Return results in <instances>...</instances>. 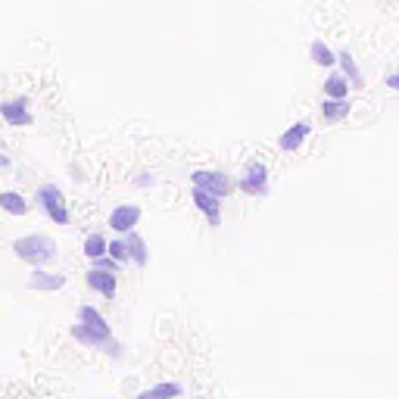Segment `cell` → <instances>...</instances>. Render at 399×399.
Returning a JSON list of instances; mask_svg holds the SVG:
<instances>
[{
  "label": "cell",
  "mask_w": 399,
  "mask_h": 399,
  "mask_svg": "<svg viewBox=\"0 0 399 399\" xmlns=\"http://www.w3.org/2000/svg\"><path fill=\"white\" fill-rule=\"evenodd\" d=\"M72 337L88 350H106L109 355L118 353V343L113 340V328H109L106 315H100V309H94V305H81L79 309Z\"/></svg>",
  "instance_id": "obj_1"
},
{
  "label": "cell",
  "mask_w": 399,
  "mask_h": 399,
  "mask_svg": "<svg viewBox=\"0 0 399 399\" xmlns=\"http://www.w3.org/2000/svg\"><path fill=\"white\" fill-rule=\"evenodd\" d=\"M13 256L29 262L35 268H44L50 262L59 259V243L50 234H25L13 241Z\"/></svg>",
  "instance_id": "obj_2"
},
{
  "label": "cell",
  "mask_w": 399,
  "mask_h": 399,
  "mask_svg": "<svg viewBox=\"0 0 399 399\" xmlns=\"http://www.w3.org/2000/svg\"><path fill=\"white\" fill-rule=\"evenodd\" d=\"M35 203H38L41 212H44L54 225H69L72 222L69 206H66V197H63V191H59L56 184H38Z\"/></svg>",
  "instance_id": "obj_3"
},
{
  "label": "cell",
  "mask_w": 399,
  "mask_h": 399,
  "mask_svg": "<svg viewBox=\"0 0 399 399\" xmlns=\"http://www.w3.org/2000/svg\"><path fill=\"white\" fill-rule=\"evenodd\" d=\"M191 181L197 191L212 193V197H218V200H225L228 193L234 191V181L225 172H218V168H197V172L191 175Z\"/></svg>",
  "instance_id": "obj_4"
},
{
  "label": "cell",
  "mask_w": 399,
  "mask_h": 399,
  "mask_svg": "<svg viewBox=\"0 0 399 399\" xmlns=\"http://www.w3.org/2000/svg\"><path fill=\"white\" fill-rule=\"evenodd\" d=\"M237 188L250 197H266L268 193V166L266 163H250L243 166L241 178H237Z\"/></svg>",
  "instance_id": "obj_5"
},
{
  "label": "cell",
  "mask_w": 399,
  "mask_h": 399,
  "mask_svg": "<svg viewBox=\"0 0 399 399\" xmlns=\"http://www.w3.org/2000/svg\"><path fill=\"white\" fill-rule=\"evenodd\" d=\"M0 118L13 128H25L31 125V109H29V97H10L0 103Z\"/></svg>",
  "instance_id": "obj_6"
},
{
  "label": "cell",
  "mask_w": 399,
  "mask_h": 399,
  "mask_svg": "<svg viewBox=\"0 0 399 399\" xmlns=\"http://www.w3.org/2000/svg\"><path fill=\"white\" fill-rule=\"evenodd\" d=\"M141 222V206H134V203H122V206H116L113 212H109L106 225L113 228L116 234H131L134 228H138Z\"/></svg>",
  "instance_id": "obj_7"
},
{
  "label": "cell",
  "mask_w": 399,
  "mask_h": 399,
  "mask_svg": "<svg viewBox=\"0 0 399 399\" xmlns=\"http://www.w3.org/2000/svg\"><path fill=\"white\" fill-rule=\"evenodd\" d=\"M84 281L94 293H100L103 300H116V291H118V275L113 271H100V268H91L88 275H84Z\"/></svg>",
  "instance_id": "obj_8"
},
{
  "label": "cell",
  "mask_w": 399,
  "mask_h": 399,
  "mask_svg": "<svg viewBox=\"0 0 399 399\" xmlns=\"http://www.w3.org/2000/svg\"><path fill=\"white\" fill-rule=\"evenodd\" d=\"M309 134H312V122H309V118H300V122H293L291 128H287V131L281 134L278 147H281L284 153H296L305 141H309Z\"/></svg>",
  "instance_id": "obj_9"
},
{
  "label": "cell",
  "mask_w": 399,
  "mask_h": 399,
  "mask_svg": "<svg viewBox=\"0 0 399 399\" xmlns=\"http://www.w3.org/2000/svg\"><path fill=\"white\" fill-rule=\"evenodd\" d=\"M29 287H31V291H41V293L63 291V287H66V275H63V271L35 268V271H31V275H29Z\"/></svg>",
  "instance_id": "obj_10"
},
{
  "label": "cell",
  "mask_w": 399,
  "mask_h": 399,
  "mask_svg": "<svg viewBox=\"0 0 399 399\" xmlns=\"http://www.w3.org/2000/svg\"><path fill=\"white\" fill-rule=\"evenodd\" d=\"M193 206H197L203 216L209 218L212 228L222 225V200H218V197H212V193H203V191L193 188Z\"/></svg>",
  "instance_id": "obj_11"
},
{
  "label": "cell",
  "mask_w": 399,
  "mask_h": 399,
  "mask_svg": "<svg viewBox=\"0 0 399 399\" xmlns=\"http://www.w3.org/2000/svg\"><path fill=\"white\" fill-rule=\"evenodd\" d=\"M337 63H340V75L353 84V88H365V75L359 69V63H355V56L350 54V47L337 50Z\"/></svg>",
  "instance_id": "obj_12"
},
{
  "label": "cell",
  "mask_w": 399,
  "mask_h": 399,
  "mask_svg": "<svg viewBox=\"0 0 399 399\" xmlns=\"http://www.w3.org/2000/svg\"><path fill=\"white\" fill-rule=\"evenodd\" d=\"M0 209L6 212V216H29L31 209V200H25V193L19 191H0Z\"/></svg>",
  "instance_id": "obj_13"
},
{
  "label": "cell",
  "mask_w": 399,
  "mask_h": 399,
  "mask_svg": "<svg viewBox=\"0 0 399 399\" xmlns=\"http://www.w3.org/2000/svg\"><path fill=\"white\" fill-rule=\"evenodd\" d=\"M125 247H128V262H134L138 268H147L150 250H147V241H143V237H141L138 231L125 234Z\"/></svg>",
  "instance_id": "obj_14"
},
{
  "label": "cell",
  "mask_w": 399,
  "mask_h": 399,
  "mask_svg": "<svg viewBox=\"0 0 399 399\" xmlns=\"http://www.w3.org/2000/svg\"><path fill=\"white\" fill-rule=\"evenodd\" d=\"M350 113H353L350 100H325V103H321V118H325V122H330V125L343 122Z\"/></svg>",
  "instance_id": "obj_15"
},
{
  "label": "cell",
  "mask_w": 399,
  "mask_h": 399,
  "mask_svg": "<svg viewBox=\"0 0 399 399\" xmlns=\"http://www.w3.org/2000/svg\"><path fill=\"white\" fill-rule=\"evenodd\" d=\"M184 393L181 384H175V380H163V384L150 387V390H141L138 399H178Z\"/></svg>",
  "instance_id": "obj_16"
},
{
  "label": "cell",
  "mask_w": 399,
  "mask_h": 399,
  "mask_svg": "<svg viewBox=\"0 0 399 399\" xmlns=\"http://www.w3.org/2000/svg\"><path fill=\"white\" fill-rule=\"evenodd\" d=\"M325 97L328 100H346V97H350V81H346L340 72L328 75V79H325Z\"/></svg>",
  "instance_id": "obj_17"
},
{
  "label": "cell",
  "mask_w": 399,
  "mask_h": 399,
  "mask_svg": "<svg viewBox=\"0 0 399 399\" xmlns=\"http://www.w3.org/2000/svg\"><path fill=\"white\" fill-rule=\"evenodd\" d=\"M309 56H312V63L315 66H321V69H330V66L337 63V50H330L325 41H312Z\"/></svg>",
  "instance_id": "obj_18"
},
{
  "label": "cell",
  "mask_w": 399,
  "mask_h": 399,
  "mask_svg": "<svg viewBox=\"0 0 399 399\" xmlns=\"http://www.w3.org/2000/svg\"><path fill=\"white\" fill-rule=\"evenodd\" d=\"M106 237L100 234V231H94V234H88L84 237V243H81V250H84V256H88L91 262L94 259H100V256H106Z\"/></svg>",
  "instance_id": "obj_19"
},
{
  "label": "cell",
  "mask_w": 399,
  "mask_h": 399,
  "mask_svg": "<svg viewBox=\"0 0 399 399\" xmlns=\"http://www.w3.org/2000/svg\"><path fill=\"white\" fill-rule=\"evenodd\" d=\"M106 256L118 262V266H125L128 262V247H125V237H118V241H109L106 243Z\"/></svg>",
  "instance_id": "obj_20"
},
{
  "label": "cell",
  "mask_w": 399,
  "mask_h": 399,
  "mask_svg": "<svg viewBox=\"0 0 399 399\" xmlns=\"http://www.w3.org/2000/svg\"><path fill=\"white\" fill-rule=\"evenodd\" d=\"M163 181V178H159V172H141V178H134V188H156V184Z\"/></svg>",
  "instance_id": "obj_21"
},
{
  "label": "cell",
  "mask_w": 399,
  "mask_h": 399,
  "mask_svg": "<svg viewBox=\"0 0 399 399\" xmlns=\"http://www.w3.org/2000/svg\"><path fill=\"white\" fill-rule=\"evenodd\" d=\"M94 268H100V271H113V275H118V262H113L109 256L94 259Z\"/></svg>",
  "instance_id": "obj_22"
},
{
  "label": "cell",
  "mask_w": 399,
  "mask_h": 399,
  "mask_svg": "<svg viewBox=\"0 0 399 399\" xmlns=\"http://www.w3.org/2000/svg\"><path fill=\"white\" fill-rule=\"evenodd\" d=\"M384 81H387V88H393V91H399V72H390V75H387Z\"/></svg>",
  "instance_id": "obj_23"
},
{
  "label": "cell",
  "mask_w": 399,
  "mask_h": 399,
  "mask_svg": "<svg viewBox=\"0 0 399 399\" xmlns=\"http://www.w3.org/2000/svg\"><path fill=\"white\" fill-rule=\"evenodd\" d=\"M0 168H10V156H6L4 150H0Z\"/></svg>",
  "instance_id": "obj_24"
}]
</instances>
